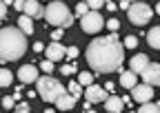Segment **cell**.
I'll use <instances>...</instances> for the list:
<instances>
[{
    "mask_svg": "<svg viewBox=\"0 0 160 113\" xmlns=\"http://www.w3.org/2000/svg\"><path fill=\"white\" fill-rule=\"evenodd\" d=\"M120 84H122L125 89H133L138 84V73L133 71H122L120 73Z\"/></svg>",
    "mask_w": 160,
    "mask_h": 113,
    "instance_id": "cell-15",
    "label": "cell"
},
{
    "mask_svg": "<svg viewBox=\"0 0 160 113\" xmlns=\"http://www.w3.org/2000/svg\"><path fill=\"white\" fill-rule=\"evenodd\" d=\"M62 33H65V29H56V31L51 33V40H53V42H58L60 38H62Z\"/></svg>",
    "mask_w": 160,
    "mask_h": 113,
    "instance_id": "cell-33",
    "label": "cell"
},
{
    "mask_svg": "<svg viewBox=\"0 0 160 113\" xmlns=\"http://www.w3.org/2000/svg\"><path fill=\"white\" fill-rule=\"evenodd\" d=\"M125 109V100L122 98H118V96H109L105 100V111L107 113H120Z\"/></svg>",
    "mask_w": 160,
    "mask_h": 113,
    "instance_id": "cell-13",
    "label": "cell"
},
{
    "mask_svg": "<svg viewBox=\"0 0 160 113\" xmlns=\"http://www.w3.org/2000/svg\"><path fill=\"white\" fill-rule=\"evenodd\" d=\"M122 45H125V49H136V47H138V38H136V35H127Z\"/></svg>",
    "mask_w": 160,
    "mask_h": 113,
    "instance_id": "cell-25",
    "label": "cell"
},
{
    "mask_svg": "<svg viewBox=\"0 0 160 113\" xmlns=\"http://www.w3.org/2000/svg\"><path fill=\"white\" fill-rule=\"evenodd\" d=\"M129 2H131V5H133V2H138V0H129Z\"/></svg>",
    "mask_w": 160,
    "mask_h": 113,
    "instance_id": "cell-41",
    "label": "cell"
},
{
    "mask_svg": "<svg viewBox=\"0 0 160 113\" xmlns=\"http://www.w3.org/2000/svg\"><path fill=\"white\" fill-rule=\"evenodd\" d=\"M11 78H13L11 71L9 69H2V71H0V87H9L11 84Z\"/></svg>",
    "mask_w": 160,
    "mask_h": 113,
    "instance_id": "cell-22",
    "label": "cell"
},
{
    "mask_svg": "<svg viewBox=\"0 0 160 113\" xmlns=\"http://www.w3.org/2000/svg\"><path fill=\"white\" fill-rule=\"evenodd\" d=\"M38 67H33V64H25V67H20L18 69V80L22 82V84H33V82H38Z\"/></svg>",
    "mask_w": 160,
    "mask_h": 113,
    "instance_id": "cell-10",
    "label": "cell"
},
{
    "mask_svg": "<svg viewBox=\"0 0 160 113\" xmlns=\"http://www.w3.org/2000/svg\"><path fill=\"white\" fill-rule=\"evenodd\" d=\"M140 78L145 80V84H151V87H160V64L158 62H149L147 69L140 73Z\"/></svg>",
    "mask_w": 160,
    "mask_h": 113,
    "instance_id": "cell-8",
    "label": "cell"
},
{
    "mask_svg": "<svg viewBox=\"0 0 160 113\" xmlns=\"http://www.w3.org/2000/svg\"><path fill=\"white\" fill-rule=\"evenodd\" d=\"M40 69H42V71H45V73H51V71H53V62H51V60H47V58H45V60H42V62H40Z\"/></svg>",
    "mask_w": 160,
    "mask_h": 113,
    "instance_id": "cell-26",
    "label": "cell"
},
{
    "mask_svg": "<svg viewBox=\"0 0 160 113\" xmlns=\"http://www.w3.org/2000/svg\"><path fill=\"white\" fill-rule=\"evenodd\" d=\"M156 13H158V16H160V2H158V5H156Z\"/></svg>",
    "mask_w": 160,
    "mask_h": 113,
    "instance_id": "cell-38",
    "label": "cell"
},
{
    "mask_svg": "<svg viewBox=\"0 0 160 113\" xmlns=\"http://www.w3.org/2000/svg\"><path fill=\"white\" fill-rule=\"evenodd\" d=\"M36 93L45 102H58V98L62 96V93H67V91H65V87L60 84L56 78L42 75V78H38V82H36Z\"/></svg>",
    "mask_w": 160,
    "mask_h": 113,
    "instance_id": "cell-4",
    "label": "cell"
},
{
    "mask_svg": "<svg viewBox=\"0 0 160 113\" xmlns=\"http://www.w3.org/2000/svg\"><path fill=\"white\" fill-rule=\"evenodd\" d=\"M27 51V33L20 27H5L0 31V60L13 62Z\"/></svg>",
    "mask_w": 160,
    "mask_h": 113,
    "instance_id": "cell-2",
    "label": "cell"
},
{
    "mask_svg": "<svg viewBox=\"0 0 160 113\" xmlns=\"http://www.w3.org/2000/svg\"><path fill=\"white\" fill-rule=\"evenodd\" d=\"M89 11H91V7L87 5V0H82V2H78V5H76V16H80V18L87 16Z\"/></svg>",
    "mask_w": 160,
    "mask_h": 113,
    "instance_id": "cell-23",
    "label": "cell"
},
{
    "mask_svg": "<svg viewBox=\"0 0 160 113\" xmlns=\"http://www.w3.org/2000/svg\"><path fill=\"white\" fill-rule=\"evenodd\" d=\"M85 98H87V102H105L107 98H109V93H107V89L105 87H100V84H91V87H87V91H85Z\"/></svg>",
    "mask_w": 160,
    "mask_h": 113,
    "instance_id": "cell-9",
    "label": "cell"
},
{
    "mask_svg": "<svg viewBox=\"0 0 160 113\" xmlns=\"http://www.w3.org/2000/svg\"><path fill=\"white\" fill-rule=\"evenodd\" d=\"M87 5L91 7V11H100V9L107 5V0H87Z\"/></svg>",
    "mask_w": 160,
    "mask_h": 113,
    "instance_id": "cell-24",
    "label": "cell"
},
{
    "mask_svg": "<svg viewBox=\"0 0 160 113\" xmlns=\"http://www.w3.org/2000/svg\"><path fill=\"white\" fill-rule=\"evenodd\" d=\"M13 113H29V102H20Z\"/></svg>",
    "mask_w": 160,
    "mask_h": 113,
    "instance_id": "cell-31",
    "label": "cell"
},
{
    "mask_svg": "<svg viewBox=\"0 0 160 113\" xmlns=\"http://www.w3.org/2000/svg\"><path fill=\"white\" fill-rule=\"evenodd\" d=\"M85 113H96V111H91V109H87V111H85Z\"/></svg>",
    "mask_w": 160,
    "mask_h": 113,
    "instance_id": "cell-40",
    "label": "cell"
},
{
    "mask_svg": "<svg viewBox=\"0 0 160 113\" xmlns=\"http://www.w3.org/2000/svg\"><path fill=\"white\" fill-rule=\"evenodd\" d=\"M129 7H131L129 0H120V9H127V11H129Z\"/></svg>",
    "mask_w": 160,
    "mask_h": 113,
    "instance_id": "cell-36",
    "label": "cell"
},
{
    "mask_svg": "<svg viewBox=\"0 0 160 113\" xmlns=\"http://www.w3.org/2000/svg\"><path fill=\"white\" fill-rule=\"evenodd\" d=\"M78 53H80V51H78V47H69V49H67V60L78 58Z\"/></svg>",
    "mask_w": 160,
    "mask_h": 113,
    "instance_id": "cell-30",
    "label": "cell"
},
{
    "mask_svg": "<svg viewBox=\"0 0 160 113\" xmlns=\"http://www.w3.org/2000/svg\"><path fill=\"white\" fill-rule=\"evenodd\" d=\"M147 64H149V58H147V55H145V53H136L133 58L129 60V71H133V73L140 75V73L147 69Z\"/></svg>",
    "mask_w": 160,
    "mask_h": 113,
    "instance_id": "cell-11",
    "label": "cell"
},
{
    "mask_svg": "<svg viewBox=\"0 0 160 113\" xmlns=\"http://www.w3.org/2000/svg\"><path fill=\"white\" fill-rule=\"evenodd\" d=\"M109 11H116V7H120V5H116V0H107V5H105Z\"/></svg>",
    "mask_w": 160,
    "mask_h": 113,
    "instance_id": "cell-34",
    "label": "cell"
},
{
    "mask_svg": "<svg viewBox=\"0 0 160 113\" xmlns=\"http://www.w3.org/2000/svg\"><path fill=\"white\" fill-rule=\"evenodd\" d=\"M73 106H76V98L71 96L69 91L62 93V96L58 98V102H56V109H58V111H71Z\"/></svg>",
    "mask_w": 160,
    "mask_h": 113,
    "instance_id": "cell-14",
    "label": "cell"
},
{
    "mask_svg": "<svg viewBox=\"0 0 160 113\" xmlns=\"http://www.w3.org/2000/svg\"><path fill=\"white\" fill-rule=\"evenodd\" d=\"M147 42H149L151 49H160V27H153L147 33Z\"/></svg>",
    "mask_w": 160,
    "mask_h": 113,
    "instance_id": "cell-18",
    "label": "cell"
},
{
    "mask_svg": "<svg viewBox=\"0 0 160 113\" xmlns=\"http://www.w3.org/2000/svg\"><path fill=\"white\" fill-rule=\"evenodd\" d=\"M33 51H36V53L45 51V45H42V42H36V45H33Z\"/></svg>",
    "mask_w": 160,
    "mask_h": 113,
    "instance_id": "cell-35",
    "label": "cell"
},
{
    "mask_svg": "<svg viewBox=\"0 0 160 113\" xmlns=\"http://www.w3.org/2000/svg\"><path fill=\"white\" fill-rule=\"evenodd\" d=\"M107 27H109V31H111V33H116V31L120 29V20H116V18H111V20H107Z\"/></svg>",
    "mask_w": 160,
    "mask_h": 113,
    "instance_id": "cell-27",
    "label": "cell"
},
{
    "mask_svg": "<svg viewBox=\"0 0 160 113\" xmlns=\"http://www.w3.org/2000/svg\"><path fill=\"white\" fill-rule=\"evenodd\" d=\"M25 13L31 16V18H40V16H45L42 7L38 5V0H27V5H25Z\"/></svg>",
    "mask_w": 160,
    "mask_h": 113,
    "instance_id": "cell-16",
    "label": "cell"
},
{
    "mask_svg": "<svg viewBox=\"0 0 160 113\" xmlns=\"http://www.w3.org/2000/svg\"><path fill=\"white\" fill-rule=\"evenodd\" d=\"M151 7L147 5V2H133L131 7H129V11H127V16H129V22L131 25H138V27H145L149 20H151Z\"/></svg>",
    "mask_w": 160,
    "mask_h": 113,
    "instance_id": "cell-5",
    "label": "cell"
},
{
    "mask_svg": "<svg viewBox=\"0 0 160 113\" xmlns=\"http://www.w3.org/2000/svg\"><path fill=\"white\" fill-rule=\"evenodd\" d=\"M25 5H27V0H13V9H18V11H25Z\"/></svg>",
    "mask_w": 160,
    "mask_h": 113,
    "instance_id": "cell-32",
    "label": "cell"
},
{
    "mask_svg": "<svg viewBox=\"0 0 160 113\" xmlns=\"http://www.w3.org/2000/svg\"><path fill=\"white\" fill-rule=\"evenodd\" d=\"M42 113H53V109H47V111H42Z\"/></svg>",
    "mask_w": 160,
    "mask_h": 113,
    "instance_id": "cell-39",
    "label": "cell"
},
{
    "mask_svg": "<svg viewBox=\"0 0 160 113\" xmlns=\"http://www.w3.org/2000/svg\"><path fill=\"white\" fill-rule=\"evenodd\" d=\"M67 91H69V93H71V96H73V98L78 100L80 96H82V84H80L78 80H76V82H69V87H67Z\"/></svg>",
    "mask_w": 160,
    "mask_h": 113,
    "instance_id": "cell-20",
    "label": "cell"
},
{
    "mask_svg": "<svg viewBox=\"0 0 160 113\" xmlns=\"http://www.w3.org/2000/svg\"><path fill=\"white\" fill-rule=\"evenodd\" d=\"M105 25H107V20H102L100 11H89L87 16H82V22H80L85 33H98Z\"/></svg>",
    "mask_w": 160,
    "mask_h": 113,
    "instance_id": "cell-6",
    "label": "cell"
},
{
    "mask_svg": "<svg viewBox=\"0 0 160 113\" xmlns=\"http://www.w3.org/2000/svg\"><path fill=\"white\" fill-rule=\"evenodd\" d=\"M2 106H5V109H13V106H18V104H16V98H13V96H11V98H9V96L2 98Z\"/></svg>",
    "mask_w": 160,
    "mask_h": 113,
    "instance_id": "cell-28",
    "label": "cell"
},
{
    "mask_svg": "<svg viewBox=\"0 0 160 113\" xmlns=\"http://www.w3.org/2000/svg\"><path fill=\"white\" fill-rule=\"evenodd\" d=\"M87 62L98 73H113L120 71L125 62V45L118 40V35L111 33L107 38L91 40L87 47Z\"/></svg>",
    "mask_w": 160,
    "mask_h": 113,
    "instance_id": "cell-1",
    "label": "cell"
},
{
    "mask_svg": "<svg viewBox=\"0 0 160 113\" xmlns=\"http://www.w3.org/2000/svg\"><path fill=\"white\" fill-rule=\"evenodd\" d=\"M65 55H67V51H65V47L60 45V42H51L47 47V60H51V62L65 60Z\"/></svg>",
    "mask_w": 160,
    "mask_h": 113,
    "instance_id": "cell-12",
    "label": "cell"
},
{
    "mask_svg": "<svg viewBox=\"0 0 160 113\" xmlns=\"http://www.w3.org/2000/svg\"><path fill=\"white\" fill-rule=\"evenodd\" d=\"M18 27L22 29L27 35H31V33H33V18H31V16H27V13H22V16L18 18Z\"/></svg>",
    "mask_w": 160,
    "mask_h": 113,
    "instance_id": "cell-17",
    "label": "cell"
},
{
    "mask_svg": "<svg viewBox=\"0 0 160 113\" xmlns=\"http://www.w3.org/2000/svg\"><path fill=\"white\" fill-rule=\"evenodd\" d=\"M138 113H160V106L153 102H145V104H140Z\"/></svg>",
    "mask_w": 160,
    "mask_h": 113,
    "instance_id": "cell-21",
    "label": "cell"
},
{
    "mask_svg": "<svg viewBox=\"0 0 160 113\" xmlns=\"http://www.w3.org/2000/svg\"><path fill=\"white\" fill-rule=\"evenodd\" d=\"M60 71H62V75H73V73H76V67H73V64H62V69H60Z\"/></svg>",
    "mask_w": 160,
    "mask_h": 113,
    "instance_id": "cell-29",
    "label": "cell"
},
{
    "mask_svg": "<svg viewBox=\"0 0 160 113\" xmlns=\"http://www.w3.org/2000/svg\"><path fill=\"white\" fill-rule=\"evenodd\" d=\"M131 98H133L138 104L151 102V100H153V87H151V84H136V87L131 89Z\"/></svg>",
    "mask_w": 160,
    "mask_h": 113,
    "instance_id": "cell-7",
    "label": "cell"
},
{
    "mask_svg": "<svg viewBox=\"0 0 160 113\" xmlns=\"http://www.w3.org/2000/svg\"><path fill=\"white\" fill-rule=\"evenodd\" d=\"M45 20H47V25H51L56 29H67V27L73 25V13L67 9L65 2L53 0V2H49L47 9H45Z\"/></svg>",
    "mask_w": 160,
    "mask_h": 113,
    "instance_id": "cell-3",
    "label": "cell"
},
{
    "mask_svg": "<svg viewBox=\"0 0 160 113\" xmlns=\"http://www.w3.org/2000/svg\"><path fill=\"white\" fill-rule=\"evenodd\" d=\"M7 7H9V5H5V2H2V9H0V16H2V20L7 18Z\"/></svg>",
    "mask_w": 160,
    "mask_h": 113,
    "instance_id": "cell-37",
    "label": "cell"
},
{
    "mask_svg": "<svg viewBox=\"0 0 160 113\" xmlns=\"http://www.w3.org/2000/svg\"><path fill=\"white\" fill-rule=\"evenodd\" d=\"M78 82L82 84V87H91V84H93V75H91L89 71H80V73H78Z\"/></svg>",
    "mask_w": 160,
    "mask_h": 113,
    "instance_id": "cell-19",
    "label": "cell"
}]
</instances>
